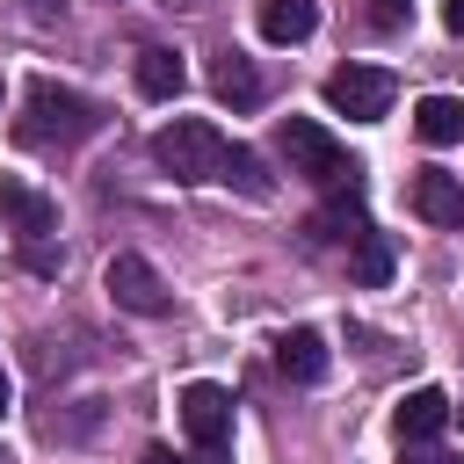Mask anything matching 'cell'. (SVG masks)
I'll return each mask as SVG.
<instances>
[{
  "label": "cell",
  "instance_id": "15",
  "mask_svg": "<svg viewBox=\"0 0 464 464\" xmlns=\"http://www.w3.org/2000/svg\"><path fill=\"white\" fill-rule=\"evenodd\" d=\"M362 232H370V218H362L355 196H341V203H326V210L312 218V239H326V246H355Z\"/></svg>",
  "mask_w": 464,
  "mask_h": 464
},
{
  "label": "cell",
  "instance_id": "13",
  "mask_svg": "<svg viewBox=\"0 0 464 464\" xmlns=\"http://www.w3.org/2000/svg\"><path fill=\"white\" fill-rule=\"evenodd\" d=\"M319 29V7L312 0H261V36L268 44H304Z\"/></svg>",
  "mask_w": 464,
  "mask_h": 464
},
{
  "label": "cell",
  "instance_id": "8",
  "mask_svg": "<svg viewBox=\"0 0 464 464\" xmlns=\"http://www.w3.org/2000/svg\"><path fill=\"white\" fill-rule=\"evenodd\" d=\"M406 203H413L428 225H442V232H457V225H464V181H457V174H442V167H420V174H413V188H406Z\"/></svg>",
  "mask_w": 464,
  "mask_h": 464
},
{
  "label": "cell",
  "instance_id": "23",
  "mask_svg": "<svg viewBox=\"0 0 464 464\" xmlns=\"http://www.w3.org/2000/svg\"><path fill=\"white\" fill-rule=\"evenodd\" d=\"M138 464H174V457H167V450H145V457H138Z\"/></svg>",
  "mask_w": 464,
  "mask_h": 464
},
{
  "label": "cell",
  "instance_id": "25",
  "mask_svg": "<svg viewBox=\"0 0 464 464\" xmlns=\"http://www.w3.org/2000/svg\"><path fill=\"white\" fill-rule=\"evenodd\" d=\"M450 413H457V420H464V406H450Z\"/></svg>",
  "mask_w": 464,
  "mask_h": 464
},
{
  "label": "cell",
  "instance_id": "21",
  "mask_svg": "<svg viewBox=\"0 0 464 464\" xmlns=\"http://www.w3.org/2000/svg\"><path fill=\"white\" fill-rule=\"evenodd\" d=\"M58 7H65V0H29V14H36V22H51Z\"/></svg>",
  "mask_w": 464,
  "mask_h": 464
},
{
  "label": "cell",
  "instance_id": "11",
  "mask_svg": "<svg viewBox=\"0 0 464 464\" xmlns=\"http://www.w3.org/2000/svg\"><path fill=\"white\" fill-rule=\"evenodd\" d=\"M413 138L420 145H464V102L457 94H420L413 102Z\"/></svg>",
  "mask_w": 464,
  "mask_h": 464
},
{
  "label": "cell",
  "instance_id": "18",
  "mask_svg": "<svg viewBox=\"0 0 464 464\" xmlns=\"http://www.w3.org/2000/svg\"><path fill=\"white\" fill-rule=\"evenodd\" d=\"M370 22H377V29H399V22H406V0H370Z\"/></svg>",
  "mask_w": 464,
  "mask_h": 464
},
{
  "label": "cell",
  "instance_id": "20",
  "mask_svg": "<svg viewBox=\"0 0 464 464\" xmlns=\"http://www.w3.org/2000/svg\"><path fill=\"white\" fill-rule=\"evenodd\" d=\"M442 29H450V36H464V0H442Z\"/></svg>",
  "mask_w": 464,
  "mask_h": 464
},
{
  "label": "cell",
  "instance_id": "22",
  "mask_svg": "<svg viewBox=\"0 0 464 464\" xmlns=\"http://www.w3.org/2000/svg\"><path fill=\"white\" fill-rule=\"evenodd\" d=\"M7 399H14V384H7V370H0V413H7Z\"/></svg>",
  "mask_w": 464,
  "mask_h": 464
},
{
  "label": "cell",
  "instance_id": "9",
  "mask_svg": "<svg viewBox=\"0 0 464 464\" xmlns=\"http://www.w3.org/2000/svg\"><path fill=\"white\" fill-rule=\"evenodd\" d=\"M276 370H283L290 384H319V377H326V334H319V326H290V334L276 341Z\"/></svg>",
  "mask_w": 464,
  "mask_h": 464
},
{
  "label": "cell",
  "instance_id": "1",
  "mask_svg": "<svg viewBox=\"0 0 464 464\" xmlns=\"http://www.w3.org/2000/svg\"><path fill=\"white\" fill-rule=\"evenodd\" d=\"M94 130H102V109H94L87 94H72V87H58V80H29L22 123H14L22 145H80V138H94Z\"/></svg>",
  "mask_w": 464,
  "mask_h": 464
},
{
  "label": "cell",
  "instance_id": "4",
  "mask_svg": "<svg viewBox=\"0 0 464 464\" xmlns=\"http://www.w3.org/2000/svg\"><path fill=\"white\" fill-rule=\"evenodd\" d=\"M392 94H399V80L384 65H341V72H326V109L348 116V123H377L392 109Z\"/></svg>",
  "mask_w": 464,
  "mask_h": 464
},
{
  "label": "cell",
  "instance_id": "5",
  "mask_svg": "<svg viewBox=\"0 0 464 464\" xmlns=\"http://www.w3.org/2000/svg\"><path fill=\"white\" fill-rule=\"evenodd\" d=\"M109 297L123 304V312H138V319H167L174 312V290H167V276L145 261V254H109Z\"/></svg>",
  "mask_w": 464,
  "mask_h": 464
},
{
  "label": "cell",
  "instance_id": "24",
  "mask_svg": "<svg viewBox=\"0 0 464 464\" xmlns=\"http://www.w3.org/2000/svg\"><path fill=\"white\" fill-rule=\"evenodd\" d=\"M167 7H196V0H167Z\"/></svg>",
  "mask_w": 464,
  "mask_h": 464
},
{
  "label": "cell",
  "instance_id": "12",
  "mask_svg": "<svg viewBox=\"0 0 464 464\" xmlns=\"http://www.w3.org/2000/svg\"><path fill=\"white\" fill-rule=\"evenodd\" d=\"M138 87H145L152 102H174V94L188 87V65H181L167 44H145V51H138Z\"/></svg>",
  "mask_w": 464,
  "mask_h": 464
},
{
  "label": "cell",
  "instance_id": "10",
  "mask_svg": "<svg viewBox=\"0 0 464 464\" xmlns=\"http://www.w3.org/2000/svg\"><path fill=\"white\" fill-rule=\"evenodd\" d=\"M442 420H450V399H442L435 384H420V392H406V399H399V413H392V428H399V442H435V435H442Z\"/></svg>",
  "mask_w": 464,
  "mask_h": 464
},
{
  "label": "cell",
  "instance_id": "3",
  "mask_svg": "<svg viewBox=\"0 0 464 464\" xmlns=\"http://www.w3.org/2000/svg\"><path fill=\"white\" fill-rule=\"evenodd\" d=\"M225 130L218 123H203V116H174L160 138H152V160L174 174V181H218L225 174Z\"/></svg>",
  "mask_w": 464,
  "mask_h": 464
},
{
  "label": "cell",
  "instance_id": "14",
  "mask_svg": "<svg viewBox=\"0 0 464 464\" xmlns=\"http://www.w3.org/2000/svg\"><path fill=\"white\" fill-rule=\"evenodd\" d=\"M210 87H218V102H225V109H254V102H261V72H254L239 51H225V58H218Z\"/></svg>",
  "mask_w": 464,
  "mask_h": 464
},
{
  "label": "cell",
  "instance_id": "2",
  "mask_svg": "<svg viewBox=\"0 0 464 464\" xmlns=\"http://www.w3.org/2000/svg\"><path fill=\"white\" fill-rule=\"evenodd\" d=\"M283 160H290V174H304L312 188H334V196H355V160H348V145L341 138H326L312 116H283Z\"/></svg>",
  "mask_w": 464,
  "mask_h": 464
},
{
  "label": "cell",
  "instance_id": "19",
  "mask_svg": "<svg viewBox=\"0 0 464 464\" xmlns=\"http://www.w3.org/2000/svg\"><path fill=\"white\" fill-rule=\"evenodd\" d=\"M406 464H464V457H442V450H428V442H406Z\"/></svg>",
  "mask_w": 464,
  "mask_h": 464
},
{
  "label": "cell",
  "instance_id": "17",
  "mask_svg": "<svg viewBox=\"0 0 464 464\" xmlns=\"http://www.w3.org/2000/svg\"><path fill=\"white\" fill-rule=\"evenodd\" d=\"M348 276H355L362 290L392 283V239H384V232H362V239L348 246Z\"/></svg>",
  "mask_w": 464,
  "mask_h": 464
},
{
  "label": "cell",
  "instance_id": "16",
  "mask_svg": "<svg viewBox=\"0 0 464 464\" xmlns=\"http://www.w3.org/2000/svg\"><path fill=\"white\" fill-rule=\"evenodd\" d=\"M218 181H232L246 203H268V196H276V181H268L261 152H246V145H232V152H225V174H218Z\"/></svg>",
  "mask_w": 464,
  "mask_h": 464
},
{
  "label": "cell",
  "instance_id": "7",
  "mask_svg": "<svg viewBox=\"0 0 464 464\" xmlns=\"http://www.w3.org/2000/svg\"><path fill=\"white\" fill-rule=\"evenodd\" d=\"M0 218H7V232H22L29 246L58 232V203H51L44 188H29V181H14V174H0Z\"/></svg>",
  "mask_w": 464,
  "mask_h": 464
},
{
  "label": "cell",
  "instance_id": "6",
  "mask_svg": "<svg viewBox=\"0 0 464 464\" xmlns=\"http://www.w3.org/2000/svg\"><path fill=\"white\" fill-rule=\"evenodd\" d=\"M181 428H188V442L203 450V464H218V450H225V435H232V392H225V384H188V392H181Z\"/></svg>",
  "mask_w": 464,
  "mask_h": 464
}]
</instances>
